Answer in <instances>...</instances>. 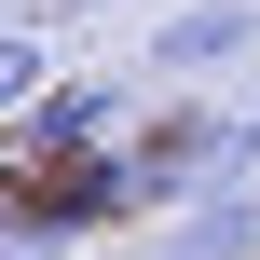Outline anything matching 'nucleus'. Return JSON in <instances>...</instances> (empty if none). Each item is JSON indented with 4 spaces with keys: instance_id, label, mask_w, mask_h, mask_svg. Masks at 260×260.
Listing matches in <instances>:
<instances>
[{
    "instance_id": "obj_1",
    "label": "nucleus",
    "mask_w": 260,
    "mask_h": 260,
    "mask_svg": "<svg viewBox=\"0 0 260 260\" xmlns=\"http://www.w3.org/2000/svg\"><path fill=\"white\" fill-rule=\"evenodd\" d=\"M123 123H137V82L82 69V82H55V96L14 123V178H55V165H110V151H123Z\"/></svg>"
},
{
    "instance_id": "obj_2",
    "label": "nucleus",
    "mask_w": 260,
    "mask_h": 260,
    "mask_svg": "<svg viewBox=\"0 0 260 260\" xmlns=\"http://www.w3.org/2000/svg\"><path fill=\"white\" fill-rule=\"evenodd\" d=\"M247 55H260V0H178V14L151 27V69H178V82L247 69Z\"/></svg>"
},
{
    "instance_id": "obj_3",
    "label": "nucleus",
    "mask_w": 260,
    "mask_h": 260,
    "mask_svg": "<svg viewBox=\"0 0 260 260\" xmlns=\"http://www.w3.org/2000/svg\"><path fill=\"white\" fill-rule=\"evenodd\" d=\"M165 260H260V192H206L165 219Z\"/></svg>"
},
{
    "instance_id": "obj_4",
    "label": "nucleus",
    "mask_w": 260,
    "mask_h": 260,
    "mask_svg": "<svg viewBox=\"0 0 260 260\" xmlns=\"http://www.w3.org/2000/svg\"><path fill=\"white\" fill-rule=\"evenodd\" d=\"M247 165H260V96L233 110V192H247Z\"/></svg>"
}]
</instances>
